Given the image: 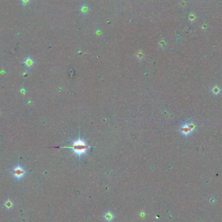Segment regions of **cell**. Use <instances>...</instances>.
Here are the masks:
<instances>
[{
	"instance_id": "obj_4",
	"label": "cell",
	"mask_w": 222,
	"mask_h": 222,
	"mask_svg": "<svg viewBox=\"0 0 222 222\" xmlns=\"http://www.w3.org/2000/svg\"><path fill=\"white\" fill-rule=\"evenodd\" d=\"M104 219L107 222H111L114 220V215L113 214L112 212H107L104 214Z\"/></svg>"
},
{
	"instance_id": "obj_5",
	"label": "cell",
	"mask_w": 222,
	"mask_h": 222,
	"mask_svg": "<svg viewBox=\"0 0 222 222\" xmlns=\"http://www.w3.org/2000/svg\"><path fill=\"white\" fill-rule=\"evenodd\" d=\"M211 92L213 94L219 95L221 93V92H222V90H221V88H220L219 86L215 85V86H214L212 88Z\"/></svg>"
},
{
	"instance_id": "obj_9",
	"label": "cell",
	"mask_w": 222,
	"mask_h": 222,
	"mask_svg": "<svg viewBox=\"0 0 222 222\" xmlns=\"http://www.w3.org/2000/svg\"><path fill=\"white\" fill-rule=\"evenodd\" d=\"M21 1L22 2L23 4H28L29 3L30 0H21Z\"/></svg>"
},
{
	"instance_id": "obj_2",
	"label": "cell",
	"mask_w": 222,
	"mask_h": 222,
	"mask_svg": "<svg viewBox=\"0 0 222 222\" xmlns=\"http://www.w3.org/2000/svg\"><path fill=\"white\" fill-rule=\"evenodd\" d=\"M12 174L15 178L21 179L25 175V171L23 167L20 166H18L13 168V171H12Z\"/></svg>"
},
{
	"instance_id": "obj_8",
	"label": "cell",
	"mask_w": 222,
	"mask_h": 222,
	"mask_svg": "<svg viewBox=\"0 0 222 222\" xmlns=\"http://www.w3.org/2000/svg\"><path fill=\"white\" fill-rule=\"evenodd\" d=\"M4 206H5V208H7L10 209V208H11L13 207V201H12L11 199H8L5 202V203H4Z\"/></svg>"
},
{
	"instance_id": "obj_1",
	"label": "cell",
	"mask_w": 222,
	"mask_h": 222,
	"mask_svg": "<svg viewBox=\"0 0 222 222\" xmlns=\"http://www.w3.org/2000/svg\"><path fill=\"white\" fill-rule=\"evenodd\" d=\"M71 148L73 149V152L78 155H81L86 153L88 149V146L84 141L81 140H78L73 142Z\"/></svg>"
},
{
	"instance_id": "obj_7",
	"label": "cell",
	"mask_w": 222,
	"mask_h": 222,
	"mask_svg": "<svg viewBox=\"0 0 222 222\" xmlns=\"http://www.w3.org/2000/svg\"><path fill=\"white\" fill-rule=\"evenodd\" d=\"M80 11L81 12L82 14H87V13L89 12V7H88L86 5H82L81 7Z\"/></svg>"
},
{
	"instance_id": "obj_3",
	"label": "cell",
	"mask_w": 222,
	"mask_h": 222,
	"mask_svg": "<svg viewBox=\"0 0 222 222\" xmlns=\"http://www.w3.org/2000/svg\"><path fill=\"white\" fill-rule=\"evenodd\" d=\"M180 133H182L183 135H185V136H188V135H190L192 132V130L190 127V125L188 123H186L184 124L183 125H182L180 127Z\"/></svg>"
},
{
	"instance_id": "obj_6",
	"label": "cell",
	"mask_w": 222,
	"mask_h": 222,
	"mask_svg": "<svg viewBox=\"0 0 222 222\" xmlns=\"http://www.w3.org/2000/svg\"><path fill=\"white\" fill-rule=\"evenodd\" d=\"M25 65L28 68H31L32 66L34 64V61L30 57H28V58H26V60H25Z\"/></svg>"
}]
</instances>
